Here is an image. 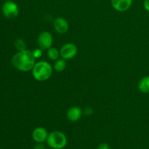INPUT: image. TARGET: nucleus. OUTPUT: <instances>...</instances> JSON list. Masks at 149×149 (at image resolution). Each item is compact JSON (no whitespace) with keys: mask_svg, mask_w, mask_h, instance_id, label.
Segmentation results:
<instances>
[{"mask_svg":"<svg viewBox=\"0 0 149 149\" xmlns=\"http://www.w3.org/2000/svg\"><path fill=\"white\" fill-rule=\"evenodd\" d=\"M84 113H85V114L90 116V115L93 113V110H92L91 109H89V108H87V109H85V111H84Z\"/></svg>","mask_w":149,"mask_h":149,"instance_id":"obj_19","label":"nucleus"},{"mask_svg":"<svg viewBox=\"0 0 149 149\" xmlns=\"http://www.w3.org/2000/svg\"><path fill=\"white\" fill-rule=\"evenodd\" d=\"M31 71L35 79L39 81H45L52 77L53 68L49 63L47 61H39L35 63Z\"/></svg>","mask_w":149,"mask_h":149,"instance_id":"obj_2","label":"nucleus"},{"mask_svg":"<svg viewBox=\"0 0 149 149\" xmlns=\"http://www.w3.org/2000/svg\"><path fill=\"white\" fill-rule=\"evenodd\" d=\"M97 149H111V146L106 143H103L97 146Z\"/></svg>","mask_w":149,"mask_h":149,"instance_id":"obj_17","label":"nucleus"},{"mask_svg":"<svg viewBox=\"0 0 149 149\" xmlns=\"http://www.w3.org/2000/svg\"><path fill=\"white\" fill-rule=\"evenodd\" d=\"M15 47L18 51H23L26 49V44L22 39H17L15 41Z\"/></svg>","mask_w":149,"mask_h":149,"instance_id":"obj_14","label":"nucleus"},{"mask_svg":"<svg viewBox=\"0 0 149 149\" xmlns=\"http://www.w3.org/2000/svg\"><path fill=\"white\" fill-rule=\"evenodd\" d=\"M33 149H46V146L44 144V143H36Z\"/></svg>","mask_w":149,"mask_h":149,"instance_id":"obj_16","label":"nucleus"},{"mask_svg":"<svg viewBox=\"0 0 149 149\" xmlns=\"http://www.w3.org/2000/svg\"><path fill=\"white\" fill-rule=\"evenodd\" d=\"M112 7L118 12H125L129 10L132 4V0H111Z\"/></svg>","mask_w":149,"mask_h":149,"instance_id":"obj_9","label":"nucleus"},{"mask_svg":"<svg viewBox=\"0 0 149 149\" xmlns=\"http://www.w3.org/2000/svg\"><path fill=\"white\" fill-rule=\"evenodd\" d=\"M0 149H1V148H0Z\"/></svg>","mask_w":149,"mask_h":149,"instance_id":"obj_21","label":"nucleus"},{"mask_svg":"<svg viewBox=\"0 0 149 149\" xmlns=\"http://www.w3.org/2000/svg\"><path fill=\"white\" fill-rule=\"evenodd\" d=\"M11 62L17 70L27 72L32 71L36 63V58L33 56L32 51L26 49L23 51H18L15 54L12 58Z\"/></svg>","mask_w":149,"mask_h":149,"instance_id":"obj_1","label":"nucleus"},{"mask_svg":"<svg viewBox=\"0 0 149 149\" xmlns=\"http://www.w3.org/2000/svg\"><path fill=\"white\" fill-rule=\"evenodd\" d=\"M66 68V62L64 59H58L55 61L53 65V68L57 72H62Z\"/></svg>","mask_w":149,"mask_h":149,"instance_id":"obj_12","label":"nucleus"},{"mask_svg":"<svg viewBox=\"0 0 149 149\" xmlns=\"http://www.w3.org/2000/svg\"><path fill=\"white\" fill-rule=\"evenodd\" d=\"M82 115V111L79 106H73L70 108L66 113L67 119L73 122L79 120Z\"/></svg>","mask_w":149,"mask_h":149,"instance_id":"obj_10","label":"nucleus"},{"mask_svg":"<svg viewBox=\"0 0 149 149\" xmlns=\"http://www.w3.org/2000/svg\"><path fill=\"white\" fill-rule=\"evenodd\" d=\"M47 56L51 61H57V60L59 58V57L61 56L60 55V50H58L57 48L55 47H52L47 49Z\"/></svg>","mask_w":149,"mask_h":149,"instance_id":"obj_13","label":"nucleus"},{"mask_svg":"<svg viewBox=\"0 0 149 149\" xmlns=\"http://www.w3.org/2000/svg\"><path fill=\"white\" fill-rule=\"evenodd\" d=\"M138 90L143 93H149V76L144 77L138 82Z\"/></svg>","mask_w":149,"mask_h":149,"instance_id":"obj_11","label":"nucleus"},{"mask_svg":"<svg viewBox=\"0 0 149 149\" xmlns=\"http://www.w3.org/2000/svg\"><path fill=\"white\" fill-rule=\"evenodd\" d=\"M47 144L52 149H63L66 146L68 140L63 132L61 131H52L49 133Z\"/></svg>","mask_w":149,"mask_h":149,"instance_id":"obj_3","label":"nucleus"},{"mask_svg":"<svg viewBox=\"0 0 149 149\" xmlns=\"http://www.w3.org/2000/svg\"><path fill=\"white\" fill-rule=\"evenodd\" d=\"M143 6L144 8L146 9V10L149 13V0H145V1H144Z\"/></svg>","mask_w":149,"mask_h":149,"instance_id":"obj_18","label":"nucleus"},{"mask_svg":"<svg viewBox=\"0 0 149 149\" xmlns=\"http://www.w3.org/2000/svg\"><path fill=\"white\" fill-rule=\"evenodd\" d=\"M54 29L57 33L60 34L65 33L68 31V23L65 18L62 17H58L53 21Z\"/></svg>","mask_w":149,"mask_h":149,"instance_id":"obj_8","label":"nucleus"},{"mask_svg":"<svg viewBox=\"0 0 149 149\" xmlns=\"http://www.w3.org/2000/svg\"><path fill=\"white\" fill-rule=\"evenodd\" d=\"M6 1H8V0H6Z\"/></svg>","mask_w":149,"mask_h":149,"instance_id":"obj_20","label":"nucleus"},{"mask_svg":"<svg viewBox=\"0 0 149 149\" xmlns=\"http://www.w3.org/2000/svg\"><path fill=\"white\" fill-rule=\"evenodd\" d=\"M78 48L74 43H66L61 47L60 49V55L63 59L71 60L77 55Z\"/></svg>","mask_w":149,"mask_h":149,"instance_id":"obj_5","label":"nucleus"},{"mask_svg":"<svg viewBox=\"0 0 149 149\" xmlns=\"http://www.w3.org/2000/svg\"><path fill=\"white\" fill-rule=\"evenodd\" d=\"M3 15L8 19H13L17 17L19 14V8L17 4L14 1L8 0L3 4L1 7Z\"/></svg>","mask_w":149,"mask_h":149,"instance_id":"obj_4","label":"nucleus"},{"mask_svg":"<svg viewBox=\"0 0 149 149\" xmlns=\"http://www.w3.org/2000/svg\"><path fill=\"white\" fill-rule=\"evenodd\" d=\"M52 36L49 31H42L38 36L37 43L42 49H48L52 47Z\"/></svg>","mask_w":149,"mask_h":149,"instance_id":"obj_6","label":"nucleus"},{"mask_svg":"<svg viewBox=\"0 0 149 149\" xmlns=\"http://www.w3.org/2000/svg\"><path fill=\"white\" fill-rule=\"evenodd\" d=\"M49 133L45 128L42 127H38L35 128L32 132V138L36 143H45L47 140Z\"/></svg>","mask_w":149,"mask_h":149,"instance_id":"obj_7","label":"nucleus"},{"mask_svg":"<svg viewBox=\"0 0 149 149\" xmlns=\"http://www.w3.org/2000/svg\"><path fill=\"white\" fill-rule=\"evenodd\" d=\"M32 53H33V56H34V58H36V59L41 58V57L42 56V54H43L42 53V49H41L40 47L33 49V50L32 51Z\"/></svg>","mask_w":149,"mask_h":149,"instance_id":"obj_15","label":"nucleus"}]
</instances>
